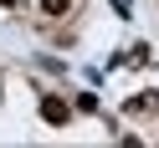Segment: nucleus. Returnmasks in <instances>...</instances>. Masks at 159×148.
<instances>
[{"label":"nucleus","instance_id":"1","mask_svg":"<svg viewBox=\"0 0 159 148\" xmlns=\"http://www.w3.org/2000/svg\"><path fill=\"white\" fill-rule=\"evenodd\" d=\"M41 117H46V123H52V128H62L67 117H72V107H67L62 97H41Z\"/></svg>","mask_w":159,"mask_h":148},{"label":"nucleus","instance_id":"2","mask_svg":"<svg viewBox=\"0 0 159 148\" xmlns=\"http://www.w3.org/2000/svg\"><path fill=\"white\" fill-rule=\"evenodd\" d=\"M67 5H72V0H41V11H46V15H67Z\"/></svg>","mask_w":159,"mask_h":148},{"label":"nucleus","instance_id":"3","mask_svg":"<svg viewBox=\"0 0 159 148\" xmlns=\"http://www.w3.org/2000/svg\"><path fill=\"white\" fill-rule=\"evenodd\" d=\"M0 5H21V0H0Z\"/></svg>","mask_w":159,"mask_h":148}]
</instances>
